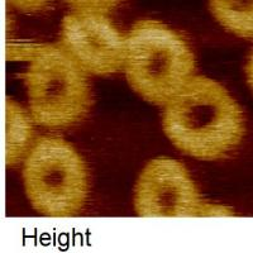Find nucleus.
<instances>
[{"label": "nucleus", "mask_w": 253, "mask_h": 253, "mask_svg": "<svg viewBox=\"0 0 253 253\" xmlns=\"http://www.w3.org/2000/svg\"><path fill=\"white\" fill-rule=\"evenodd\" d=\"M207 207L186 167L171 158L152 160L135 185L134 208L139 216H205Z\"/></svg>", "instance_id": "423d86ee"}, {"label": "nucleus", "mask_w": 253, "mask_h": 253, "mask_svg": "<svg viewBox=\"0 0 253 253\" xmlns=\"http://www.w3.org/2000/svg\"><path fill=\"white\" fill-rule=\"evenodd\" d=\"M80 4L62 20L63 49L84 71L95 75L119 71L126 62V42L104 15L113 3Z\"/></svg>", "instance_id": "39448f33"}, {"label": "nucleus", "mask_w": 253, "mask_h": 253, "mask_svg": "<svg viewBox=\"0 0 253 253\" xmlns=\"http://www.w3.org/2000/svg\"><path fill=\"white\" fill-rule=\"evenodd\" d=\"M126 42V80L144 100L165 105L193 78V52L165 24L141 20L133 26Z\"/></svg>", "instance_id": "f03ea898"}, {"label": "nucleus", "mask_w": 253, "mask_h": 253, "mask_svg": "<svg viewBox=\"0 0 253 253\" xmlns=\"http://www.w3.org/2000/svg\"><path fill=\"white\" fill-rule=\"evenodd\" d=\"M209 8L228 31L239 37H252V1L213 0L209 3Z\"/></svg>", "instance_id": "6e6552de"}, {"label": "nucleus", "mask_w": 253, "mask_h": 253, "mask_svg": "<svg viewBox=\"0 0 253 253\" xmlns=\"http://www.w3.org/2000/svg\"><path fill=\"white\" fill-rule=\"evenodd\" d=\"M164 130L178 150L199 160H216L245 135L241 107L228 90L205 76H193L166 104Z\"/></svg>", "instance_id": "f257e3e1"}, {"label": "nucleus", "mask_w": 253, "mask_h": 253, "mask_svg": "<svg viewBox=\"0 0 253 253\" xmlns=\"http://www.w3.org/2000/svg\"><path fill=\"white\" fill-rule=\"evenodd\" d=\"M32 119L40 126L75 123L91 105L85 71L66 52L44 46L24 75Z\"/></svg>", "instance_id": "20e7f679"}, {"label": "nucleus", "mask_w": 253, "mask_h": 253, "mask_svg": "<svg viewBox=\"0 0 253 253\" xmlns=\"http://www.w3.org/2000/svg\"><path fill=\"white\" fill-rule=\"evenodd\" d=\"M6 166L17 165L22 160L32 137L31 119L19 104L6 98Z\"/></svg>", "instance_id": "0eeeda50"}, {"label": "nucleus", "mask_w": 253, "mask_h": 253, "mask_svg": "<svg viewBox=\"0 0 253 253\" xmlns=\"http://www.w3.org/2000/svg\"><path fill=\"white\" fill-rule=\"evenodd\" d=\"M24 187L32 207L47 216L74 215L89 191L86 166L61 138H41L27 157Z\"/></svg>", "instance_id": "7ed1b4c3"}]
</instances>
